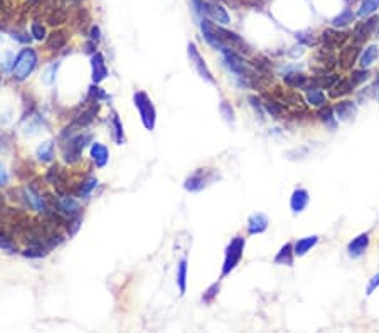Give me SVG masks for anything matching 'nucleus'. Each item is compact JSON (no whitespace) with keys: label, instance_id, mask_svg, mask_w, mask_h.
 Instances as JSON below:
<instances>
[{"label":"nucleus","instance_id":"nucleus-45","mask_svg":"<svg viewBox=\"0 0 379 333\" xmlns=\"http://www.w3.org/2000/svg\"><path fill=\"white\" fill-rule=\"evenodd\" d=\"M221 113H223V116L228 120V121H233L234 120V111H233V108H231V105H228V101H223L221 103Z\"/></svg>","mask_w":379,"mask_h":333},{"label":"nucleus","instance_id":"nucleus-14","mask_svg":"<svg viewBox=\"0 0 379 333\" xmlns=\"http://www.w3.org/2000/svg\"><path fill=\"white\" fill-rule=\"evenodd\" d=\"M359 52H360V46H357V44L342 47L340 54H339V63L342 66V69H351L354 63L357 61Z\"/></svg>","mask_w":379,"mask_h":333},{"label":"nucleus","instance_id":"nucleus-18","mask_svg":"<svg viewBox=\"0 0 379 333\" xmlns=\"http://www.w3.org/2000/svg\"><path fill=\"white\" fill-rule=\"evenodd\" d=\"M58 207H59V212H63V214L69 216V217L79 216V210H81V207H79V202L76 201L75 197H69V195L61 197L58 201Z\"/></svg>","mask_w":379,"mask_h":333},{"label":"nucleus","instance_id":"nucleus-19","mask_svg":"<svg viewBox=\"0 0 379 333\" xmlns=\"http://www.w3.org/2000/svg\"><path fill=\"white\" fill-rule=\"evenodd\" d=\"M91 159H93L98 168H103V167H106V163L110 160V151L105 145L95 142L91 145Z\"/></svg>","mask_w":379,"mask_h":333},{"label":"nucleus","instance_id":"nucleus-10","mask_svg":"<svg viewBox=\"0 0 379 333\" xmlns=\"http://www.w3.org/2000/svg\"><path fill=\"white\" fill-rule=\"evenodd\" d=\"M216 32L219 35V39H221L228 47H231V49H238V51H241V52H248L249 51L248 46H246V42H244L236 32H231V30L224 29L221 26H216Z\"/></svg>","mask_w":379,"mask_h":333},{"label":"nucleus","instance_id":"nucleus-36","mask_svg":"<svg viewBox=\"0 0 379 333\" xmlns=\"http://www.w3.org/2000/svg\"><path fill=\"white\" fill-rule=\"evenodd\" d=\"M379 7V2L377 0H364L363 4H360V7L357 10V15L359 17H366V15H371L374 14V10Z\"/></svg>","mask_w":379,"mask_h":333},{"label":"nucleus","instance_id":"nucleus-26","mask_svg":"<svg viewBox=\"0 0 379 333\" xmlns=\"http://www.w3.org/2000/svg\"><path fill=\"white\" fill-rule=\"evenodd\" d=\"M177 286H179L181 295L186 293L187 289V259L182 258L177 266Z\"/></svg>","mask_w":379,"mask_h":333},{"label":"nucleus","instance_id":"nucleus-24","mask_svg":"<svg viewBox=\"0 0 379 333\" xmlns=\"http://www.w3.org/2000/svg\"><path fill=\"white\" fill-rule=\"evenodd\" d=\"M377 57H379V49H377V46H369V47H366L364 52L360 54V61H359L360 68H364V69L371 68V66L377 61Z\"/></svg>","mask_w":379,"mask_h":333},{"label":"nucleus","instance_id":"nucleus-13","mask_svg":"<svg viewBox=\"0 0 379 333\" xmlns=\"http://www.w3.org/2000/svg\"><path fill=\"white\" fill-rule=\"evenodd\" d=\"M368 247H369V234L368 232L359 234L356 239H352L349 242V246H347V254H349L352 259H357L368 251Z\"/></svg>","mask_w":379,"mask_h":333},{"label":"nucleus","instance_id":"nucleus-21","mask_svg":"<svg viewBox=\"0 0 379 333\" xmlns=\"http://www.w3.org/2000/svg\"><path fill=\"white\" fill-rule=\"evenodd\" d=\"M317 242H319V238L317 236H309V238H303V239H298L295 242V246H293V252H295V256H305L312 247H314Z\"/></svg>","mask_w":379,"mask_h":333},{"label":"nucleus","instance_id":"nucleus-8","mask_svg":"<svg viewBox=\"0 0 379 333\" xmlns=\"http://www.w3.org/2000/svg\"><path fill=\"white\" fill-rule=\"evenodd\" d=\"M211 177H212V170L211 168H199L197 172L194 175H191L187 180H186V190L189 192H199L203 190L204 187L211 182Z\"/></svg>","mask_w":379,"mask_h":333},{"label":"nucleus","instance_id":"nucleus-41","mask_svg":"<svg viewBox=\"0 0 379 333\" xmlns=\"http://www.w3.org/2000/svg\"><path fill=\"white\" fill-rule=\"evenodd\" d=\"M106 98H108L106 93H105V91H103L100 86H98V84H93V86L89 88V100H91V101L98 103L100 100H106Z\"/></svg>","mask_w":379,"mask_h":333},{"label":"nucleus","instance_id":"nucleus-34","mask_svg":"<svg viewBox=\"0 0 379 333\" xmlns=\"http://www.w3.org/2000/svg\"><path fill=\"white\" fill-rule=\"evenodd\" d=\"M319 118H320L322 123L326 126H329L331 130H334L335 125H337V121H335V116H334V110H332V108H329V106H326V108L322 106V110L319 111Z\"/></svg>","mask_w":379,"mask_h":333},{"label":"nucleus","instance_id":"nucleus-25","mask_svg":"<svg viewBox=\"0 0 379 333\" xmlns=\"http://www.w3.org/2000/svg\"><path fill=\"white\" fill-rule=\"evenodd\" d=\"M307 101H309L310 106L322 108V106H326V94L322 93L320 88L309 86L307 88Z\"/></svg>","mask_w":379,"mask_h":333},{"label":"nucleus","instance_id":"nucleus-29","mask_svg":"<svg viewBox=\"0 0 379 333\" xmlns=\"http://www.w3.org/2000/svg\"><path fill=\"white\" fill-rule=\"evenodd\" d=\"M24 193H26L27 204H29L34 210H38V212H44V210H46L44 201H42V197L39 195L38 192H34L32 189H26V190H24Z\"/></svg>","mask_w":379,"mask_h":333},{"label":"nucleus","instance_id":"nucleus-43","mask_svg":"<svg viewBox=\"0 0 379 333\" xmlns=\"http://www.w3.org/2000/svg\"><path fill=\"white\" fill-rule=\"evenodd\" d=\"M218 293H219V283H214V284H211V286L204 291V295H203V301H204V303H211V301L218 296Z\"/></svg>","mask_w":379,"mask_h":333},{"label":"nucleus","instance_id":"nucleus-11","mask_svg":"<svg viewBox=\"0 0 379 333\" xmlns=\"http://www.w3.org/2000/svg\"><path fill=\"white\" fill-rule=\"evenodd\" d=\"M201 30H203V35H204L206 42L209 46H212L214 49L223 51V49H226V47H228L221 39H219V35L216 32V26H214V24H211L209 19H203V22H201Z\"/></svg>","mask_w":379,"mask_h":333},{"label":"nucleus","instance_id":"nucleus-47","mask_svg":"<svg viewBox=\"0 0 379 333\" xmlns=\"http://www.w3.org/2000/svg\"><path fill=\"white\" fill-rule=\"evenodd\" d=\"M64 19H66L64 12H58V14H54V15L49 17V24H51V26H58V24H63Z\"/></svg>","mask_w":379,"mask_h":333},{"label":"nucleus","instance_id":"nucleus-6","mask_svg":"<svg viewBox=\"0 0 379 333\" xmlns=\"http://www.w3.org/2000/svg\"><path fill=\"white\" fill-rule=\"evenodd\" d=\"M91 140L89 133H81V135H76L68 140V145L64 147V160L68 163H76L81 159V151L86 148L88 142Z\"/></svg>","mask_w":379,"mask_h":333},{"label":"nucleus","instance_id":"nucleus-54","mask_svg":"<svg viewBox=\"0 0 379 333\" xmlns=\"http://www.w3.org/2000/svg\"><path fill=\"white\" fill-rule=\"evenodd\" d=\"M214 2H218V0H214Z\"/></svg>","mask_w":379,"mask_h":333},{"label":"nucleus","instance_id":"nucleus-28","mask_svg":"<svg viewBox=\"0 0 379 333\" xmlns=\"http://www.w3.org/2000/svg\"><path fill=\"white\" fill-rule=\"evenodd\" d=\"M112 128H113V140H115V143L121 145L125 142V135H123V125H121V120H120L117 111L112 113Z\"/></svg>","mask_w":379,"mask_h":333},{"label":"nucleus","instance_id":"nucleus-32","mask_svg":"<svg viewBox=\"0 0 379 333\" xmlns=\"http://www.w3.org/2000/svg\"><path fill=\"white\" fill-rule=\"evenodd\" d=\"M96 113H98V105H96V106H91V108H88L86 111L81 113V114H79V116L76 118V121H75V126H86V125H89L91 121L95 120Z\"/></svg>","mask_w":379,"mask_h":333},{"label":"nucleus","instance_id":"nucleus-3","mask_svg":"<svg viewBox=\"0 0 379 333\" xmlns=\"http://www.w3.org/2000/svg\"><path fill=\"white\" fill-rule=\"evenodd\" d=\"M244 244H246L244 238H241V236H236V238L229 242V246L226 247L221 278H226L231 271L236 268L238 264H240L241 258H243V252H244Z\"/></svg>","mask_w":379,"mask_h":333},{"label":"nucleus","instance_id":"nucleus-27","mask_svg":"<svg viewBox=\"0 0 379 333\" xmlns=\"http://www.w3.org/2000/svg\"><path fill=\"white\" fill-rule=\"evenodd\" d=\"M293 246L292 244H285L282 249L278 251V254L275 256V264H285V266H292L293 264Z\"/></svg>","mask_w":379,"mask_h":333},{"label":"nucleus","instance_id":"nucleus-2","mask_svg":"<svg viewBox=\"0 0 379 333\" xmlns=\"http://www.w3.org/2000/svg\"><path fill=\"white\" fill-rule=\"evenodd\" d=\"M133 105H135L137 111L140 114V120H142L145 128L149 131L154 130L155 121H157V111H155L154 103L150 100V96L143 93V91H137V93L133 94Z\"/></svg>","mask_w":379,"mask_h":333},{"label":"nucleus","instance_id":"nucleus-15","mask_svg":"<svg viewBox=\"0 0 379 333\" xmlns=\"http://www.w3.org/2000/svg\"><path fill=\"white\" fill-rule=\"evenodd\" d=\"M268 229V217L265 214H253L248 219V234L255 236V234H263Z\"/></svg>","mask_w":379,"mask_h":333},{"label":"nucleus","instance_id":"nucleus-20","mask_svg":"<svg viewBox=\"0 0 379 333\" xmlns=\"http://www.w3.org/2000/svg\"><path fill=\"white\" fill-rule=\"evenodd\" d=\"M354 88H356V84H354L351 77L349 80H339L331 88V91H329V96H331V98H342V96L352 93Z\"/></svg>","mask_w":379,"mask_h":333},{"label":"nucleus","instance_id":"nucleus-1","mask_svg":"<svg viewBox=\"0 0 379 333\" xmlns=\"http://www.w3.org/2000/svg\"><path fill=\"white\" fill-rule=\"evenodd\" d=\"M35 68H38V52H35L32 47H24V49L17 54L14 66H12L14 80L26 81L34 72Z\"/></svg>","mask_w":379,"mask_h":333},{"label":"nucleus","instance_id":"nucleus-51","mask_svg":"<svg viewBox=\"0 0 379 333\" xmlns=\"http://www.w3.org/2000/svg\"><path fill=\"white\" fill-rule=\"evenodd\" d=\"M376 37L379 39V22H377V27H376Z\"/></svg>","mask_w":379,"mask_h":333},{"label":"nucleus","instance_id":"nucleus-33","mask_svg":"<svg viewBox=\"0 0 379 333\" xmlns=\"http://www.w3.org/2000/svg\"><path fill=\"white\" fill-rule=\"evenodd\" d=\"M339 81V76H335V74H331V76H317L314 81H312V86H315V88H327V89H331L335 83Z\"/></svg>","mask_w":379,"mask_h":333},{"label":"nucleus","instance_id":"nucleus-30","mask_svg":"<svg viewBox=\"0 0 379 333\" xmlns=\"http://www.w3.org/2000/svg\"><path fill=\"white\" fill-rule=\"evenodd\" d=\"M283 81L286 86L297 89V88H303L305 84H307V76H305L303 72H288V74L283 77Z\"/></svg>","mask_w":379,"mask_h":333},{"label":"nucleus","instance_id":"nucleus-55","mask_svg":"<svg viewBox=\"0 0 379 333\" xmlns=\"http://www.w3.org/2000/svg\"><path fill=\"white\" fill-rule=\"evenodd\" d=\"M377 2H379V0H377Z\"/></svg>","mask_w":379,"mask_h":333},{"label":"nucleus","instance_id":"nucleus-22","mask_svg":"<svg viewBox=\"0 0 379 333\" xmlns=\"http://www.w3.org/2000/svg\"><path fill=\"white\" fill-rule=\"evenodd\" d=\"M35 156L42 163H51L54 160V142L47 140L44 143H41L38 150H35Z\"/></svg>","mask_w":379,"mask_h":333},{"label":"nucleus","instance_id":"nucleus-4","mask_svg":"<svg viewBox=\"0 0 379 333\" xmlns=\"http://www.w3.org/2000/svg\"><path fill=\"white\" fill-rule=\"evenodd\" d=\"M197 12L206 15L207 19L219 24V26H228L229 24V15L221 5L216 2H207V0H192Z\"/></svg>","mask_w":379,"mask_h":333},{"label":"nucleus","instance_id":"nucleus-50","mask_svg":"<svg viewBox=\"0 0 379 333\" xmlns=\"http://www.w3.org/2000/svg\"><path fill=\"white\" fill-rule=\"evenodd\" d=\"M377 286H379V275H376L374 278H372V281L369 283V286H368V295H371Z\"/></svg>","mask_w":379,"mask_h":333},{"label":"nucleus","instance_id":"nucleus-38","mask_svg":"<svg viewBox=\"0 0 379 333\" xmlns=\"http://www.w3.org/2000/svg\"><path fill=\"white\" fill-rule=\"evenodd\" d=\"M58 69H59V63H54V64L49 66L44 74H42V81H44L46 84H52L54 81H56Z\"/></svg>","mask_w":379,"mask_h":333},{"label":"nucleus","instance_id":"nucleus-16","mask_svg":"<svg viewBox=\"0 0 379 333\" xmlns=\"http://www.w3.org/2000/svg\"><path fill=\"white\" fill-rule=\"evenodd\" d=\"M334 113H335V118H339L342 121H349L356 116L357 108L352 101H340L334 106Z\"/></svg>","mask_w":379,"mask_h":333},{"label":"nucleus","instance_id":"nucleus-46","mask_svg":"<svg viewBox=\"0 0 379 333\" xmlns=\"http://www.w3.org/2000/svg\"><path fill=\"white\" fill-rule=\"evenodd\" d=\"M266 0H241L243 5H246V7H251V9H261L263 5H265Z\"/></svg>","mask_w":379,"mask_h":333},{"label":"nucleus","instance_id":"nucleus-17","mask_svg":"<svg viewBox=\"0 0 379 333\" xmlns=\"http://www.w3.org/2000/svg\"><path fill=\"white\" fill-rule=\"evenodd\" d=\"M309 201H310L309 192L305 189H297V190H293L292 197H290V207L295 214H298V212H302L305 207H307Z\"/></svg>","mask_w":379,"mask_h":333},{"label":"nucleus","instance_id":"nucleus-5","mask_svg":"<svg viewBox=\"0 0 379 333\" xmlns=\"http://www.w3.org/2000/svg\"><path fill=\"white\" fill-rule=\"evenodd\" d=\"M187 56H189V61H191V64H192V68L195 69V72H197V74L203 77L204 81H207L209 84H216V80H214L211 69L207 68L206 61L203 59V56H201V52L197 51V47H195L194 42H189Z\"/></svg>","mask_w":379,"mask_h":333},{"label":"nucleus","instance_id":"nucleus-44","mask_svg":"<svg viewBox=\"0 0 379 333\" xmlns=\"http://www.w3.org/2000/svg\"><path fill=\"white\" fill-rule=\"evenodd\" d=\"M0 249H5L7 252H15L17 247L14 246V242L10 241L7 236H0Z\"/></svg>","mask_w":379,"mask_h":333},{"label":"nucleus","instance_id":"nucleus-7","mask_svg":"<svg viewBox=\"0 0 379 333\" xmlns=\"http://www.w3.org/2000/svg\"><path fill=\"white\" fill-rule=\"evenodd\" d=\"M377 22H379V17H371V19L364 21V22H357L356 24V29H354V32H352L354 44L363 46L364 42L376 32Z\"/></svg>","mask_w":379,"mask_h":333},{"label":"nucleus","instance_id":"nucleus-37","mask_svg":"<svg viewBox=\"0 0 379 333\" xmlns=\"http://www.w3.org/2000/svg\"><path fill=\"white\" fill-rule=\"evenodd\" d=\"M24 256L26 258H44V256H47V249L42 244H32L24 251Z\"/></svg>","mask_w":379,"mask_h":333},{"label":"nucleus","instance_id":"nucleus-12","mask_svg":"<svg viewBox=\"0 0 379 333\" xmlns=\"http://www.w3.org/2000/svg\"><path fill=\"white\" fill-rule=\"evenodd\" d=\"M91 76H93L95 84H100L101 81L106 80L108 68H106L105 57H103L101 52H95L93 56H91Z\"/></svg>","mask_w":379,"mask_h":333},{"label":"nucleus","instance_id":"nucleus-48","mask_svg":"<svg viewBox=\"0 0 379 333\" xmlns=\"http://www.w3.org/2000/svg\"><path fill=\"white\" fill-rule=\"evenodd\" d=\"M9 184V173L5 170L4 163H0V187H5Z\"/></svg>","mask_w":379,"mask_h":333},{"label":"nucleus","instance_id":"nucleus-9","mask_svg":"<svg viewBox=\"0 0 379 333\" xmlns=\"http://www.w3.org/2000/svg\"><path fill=\"white\" fill-rule=\"evenodd\" d=\"M347 39H349V34L339 32V30H334V29H327L322 32V44H323V49H327V51L339 49V47L346 44Z\"/></svg>","mask_w":379,"mask_h":333},{"label":"nucleus","instance_id":"nucleus-23","mask_svg":"<svg viewBox=\"0 0 379 333\" xmlns=\"http://www.w3.org/2000/svg\"><path fill=\"white\" fill-rule=\"evenodd\" d=\"M66 41H68V35H66L64 30H54V32L47 37V49L52 51H59L66 46Z\"/></svg>","mask_w":379,"mask_h":333},{"label":"nucleus","instance_id":"nucleus-35","mask_svg":"<svg viewBox=\"0 0 379 333\" xmlns=\"http://www.w3.org/2000/svg\"><path fill=\"white\" fill-rule=\"evenodd\" d=\"M263 106H265V110L270 113L273 118H283V106L280 105L278 101L266 100L265 103H263Z\"/></svg>","mask_w":379,"mask_h":333},{"label":"nucleus","instance_id":"nucleus-31","mask_svg":"<svg viewBox=\"0 0 379 333\" xmlns=\"http://www.w3.org/2000/svg\"><path fill=\"white\" fill-rule=\"evenodd\" d=\"M354 19H356V15L352 14V10L344 9L337 17H334L332 19V26L334 27H344V26H347V24H351Z\"/></svg>","mask_w":379,"mask_h":333},{"label":"nucleus","instance_id":"nucleus-53","mask_svg":"<svg viewBox=\"0 0 379 333\" xmlns=\"http://www.w3.org/2000/svg\"><path fill=\"white\" fill-rule=\"evenodd\" d=\"M35 2H42V0H35Z\"/></svg>","mask_w":379,"mask_h":333},{"label":"nucleus","instance_id":"nucleus-40","mask_svg":"<svg viewBox=\"0 0 379 333\" xmlns=\"http://www.w3.org/2000/svg\"><path fill=\"white\" fill-rule=\"evenodd\" d=\"M30 34L35 41H44L46 39V27L41 22H32L30 26Z\"/></svg>","mask_w":379,"mask_h":333},{"label":"nucleus","instance_id":"nucleus-49","mask_svg":"<svg viewBox=\"0 0 379 333\" xmlns=\"http://www.w3.org/2000/svg\"><path fill=\"white\" fill-rule=\"evenodd\" d=\"M100 27H98V26H93V27H91V30H89V39L91 41H93V42H96V44H98V42H100Z\"/></svg>","mask_w":379,"mask_h":333},{"label":"nucleus","instance_id":"nucleus-39","mask_svg":"<svg viewBox=\"0 0 379 333\" xmlns=\"http://www.w3.org/2000/svg\"><path fill=\"white\" fill-rule=\"evenodd\" d=\"M96 185H98V180H96L95 177L88 179L86 182H83V184H81V187H79V190H78V195H79V197H84V195H88V193H91V190H93Z\"/></svg>","mask_w":379,"mask_h":333},{"label":"nucleus","instance_id":"nucleus-42","mask_svg":"<svg viewBox=\"0 0 379 333\" xmlns=\"http://www.w3.org/2000/svg\"><path fill=\"white\" fill-rule=\"evenodd\" d=\"M368 77H369V71L368 69H357V71H352V74H351V80L354 81V84H360V83H364V81H368Z\"/></svg>","mask_w":379,"mask_h":333},{"label":"nucleus","instance_id":"nucleus-52","mask_svg":"<svg viewBox=\"0 0 379 333\" xmlns=\"http://www.w3.org/2000/svg\"><path fill=\"white\" fill-rule=\"evenodd\" d=\"M377 88H379V76H377Z\"/></svg>","mask_w":379,"mask_h":333}]
</instances>
